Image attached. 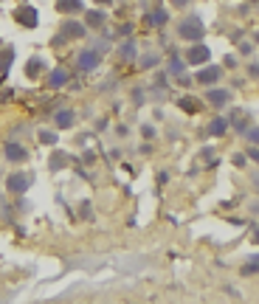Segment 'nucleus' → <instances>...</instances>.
I'll return each mask as SVG.
<instances>
[{
	"label": "nucleus",
	"instance_id": "1",
	"mask_svg": "<svg viewBox=\"0 0 259 304\" xmlns=\"http://www.w3.org/2000/svg\"><path fill=\"white\" fill-rule=\"evenodd\" d=\"M203 34H206V28H203V23H200L194 14H189V17H183L181 23H178V37H181V40L200 43V40H203Z\"/></svg>",
	"mask_w": 259,
	"mask_h": 304
},
{
	"label": "nucleus",
	"instance_id": "2",
	"mask_svg": "<svg viewBox=\"0 0 259 304\" xmlns=\"http://www.w3.org/2000/svg\"><path fill=\"white\" fill-rule=\"evenodd\" d=\"M31 183H34V175L31 172H11L9 178H6V191L9 194H26L28 189H31Z\"/></svg>",
	"mask_w": 259,
	"mask_h": 304
},
{
	"label": "nucleus",
	"instance_id": "3",
	"mask_svg": "<svg viewBox=\"0 0 259 304\" xmlns=\"http://www.w3.org/2000/svg\"><path fill=\"white\" fill-rule=\"evenodd\" d=\"M11 17H14V23H17V26H23V28H37V26H40V11H37L34 6H28V3L17 6Z\"/></svg>",
	"mask_w": 259,
	"mask_h": 304
},
{
	"label": "nucleus",
	"instance_id": "4",
	"mask_svg": "<svg viewBox=\"0 0 259 304\" xmlns=\"http://www.w3.org/2000/svg\"><path fill=\"white\" fill-rule=\"evenodd\" d=\"M220 79H223V68H220V65H206V68L197 70L194 82H197V85H206V87H214Z\"/></svg>",
	"mask_w": 259,
	"mask_h": 304
},
{
	"label": "nucleus",
	"instance_id": "5",
	"mask_svg": "<svg viewBox=\"0 0 259 304\" xmlns=\"http://www.w3.org/2000/svg\"><path fill=\"white\" fill-rule=\"evenodd\" d=\"M3 152H6V161L9 164H26L28 161V149L20 144V141H6L3 144Z\"/></svg>",
	"mask_w": 259,
	"mask_h": 304
},
{
	"label": "nucleus",
	"instance_id": "6",
	"mask_svg": "<svg viewBox=\"0 0 259 304\" xmlns=\"http://www.w3.org/2000/svg\"><path fill=\"white\" fill-rule=\"evenodd\" d=\"M186 65H206L208 60H211V51H208L203 43H192V48L186 51Z\"/></svg>",
	"mask_w": 259,
	"mask_h": 304
},
{
	"label": "nucleus",
	"instance_id": "7",
	"mask_svg": "<svg viewBox=\"0 0 259 304\" xmlns=\"http://www.w3.org/2000/svg\"><path fill=\"white\" fill-rule=\"evenodd\" d=\"M85 26H87V31H99V28H104L107 26V11L85 9Z\"/></svg>",
	"mask_w": 259,
	"mask_h": 304
},
{
	"label": "nucleus",
	"instance_id": "8",
	"mask_svg": "<svg viewBox=\"0 0 259 304\" xmlns=\"http://www.w3.org/2000/svg\"><path fill=\"white\" fill-rule=\"evenodd\" d=\"M206 99H208V105H211V107L223 110V107L231 102V93H228L225 87H208V90H206Z\"/></svg>",
	"mask_w": 259,
	"mask_h": 304
},
{
	"label": "nucleus",
	"instance_id": "9",
	"mask_svg": "<svg viewBox=\"0 0 259 304\" xmlns=\"http://www.w3.org/2000/svg\"><path fill=\"white\" fill-rule=\"evenodd\" d=\"M99 62H102V54H99V51H79L76 54L79 70H96V68H99Z\"/></svg>",
	"mask_w": 259,
	"mask_h": 304
},
{
	"label": "nucleus",
	"instance_id": "10",
	"mask_svg": "<svg viewBox=\"0 0 259 304\" xmlns=\"http://www.w3.org/2000/svg\"><path fill=\"white\" fill-rule=\"evenodd\" d=\"M87 34V26L85 23H79V20H65V23H62V37H65V40H82V37Z\"/></svg>",
	"mask_w": 259,
	"mask_h": 304
},
{
	"label": "nucleus",
	"instance_id": "11",
	"mask_svg": "<svg viewBox=\"0 0 259 304\" xmlns=\"http://www.w3.org/2000/svg\"><path fill=\"white\" fill-rule=\"evenodd\" d=\"M57 9L65 17H76V14H85V3L82 0H57Z\"/></svg>",
	"mask_w": 259,
	"mask_h": 304
},
{
	"label": "nucleus",
	"instance_id": "12",
	"mask_svg": "<svg viewBox=\"0 0 259 304\" xmlns=\"http://www.w3.org/2000/svg\"><path fill=\"white\" fill-rule=\"evenodd\" d=\"M73 124H76V113H73V110L65 107V110H57V113H54V127H57V130H70Z\"/></svg>",
	"mask_w": 259,
	"mask_h": 304
},
{
	"label": "nucleus",
	"instance_id": "13",
	"mask_svg": "<svg viewBox=\"0 0 259 304\" xmlns=\"http://www.w3.org/2000/svg\"><path fill=\"white\" fill-rule=\"evenodd\" d=\"M48 70V62L43 60V57H31V60L26 62V76L28 79H40Z\"/></svg>",
	"mask_w": 259,
	"mask_h": 304
},
{
	"label": "nucleus",
	"instance_id": "14",
	"mask_svg": "<svg viewBox=\"0 0 259 304\" xmlns=\"http://www.w3.org/2000/svg\"><path fill=\"white\" fill-rule=\"evenodd\" d=\"M68 79H70V73L65 68H54L51 73H48V87H51V90H60V87L68 85Z\"/></svg>",
	"mask_w": 259,
	"mask_h": 304
},
{
	"label": "nucleus",
	"instance_id": "15",
	"mask_svg": "<svg viewBox=\"0 0 259 304\" xmlns=\"http://www.w3.org/2000/svg\"><path fill=\"white\" fill-rule=\"evenodd\" d=\"M208 132H211V135H225V132H228V119H225V116H214L211 124H208Z\"/></svg>",
	"mask_w": 259,
	"mask_h": 304
},
{
	"label": "nucleus",
	"instance_id": "16",
	"mask_svg": "<svg viewBox=\"0 0 259 304\" xmlns=\"http://www.w3.org/2000/svg\"><path fill=\"white\" fill-rule=\"evenodd\" d=\"M37 141L43 144V147H54L57 141H60V130L54 127V130H40L37 132Z\"/></svg>",
	"mask_w": 259,
	"mask_h": 304
},
{
	"label": "nucleus",
	"instance_id": "17",
	"mask_svg": "<svg viewBox=\"0 0 259 304\" xmlns=\"http://www.w3.org/2000/svg\"><path fill=\"white\" fill-rule=\"evenodd\" d=\"M166 20H169V11H166V9H155V11H149L147 23L152 28H161V26H166Z\"/></svg>",
	"mask_w": 259,
	"mask_h": 304
},
{
	"label": "nucleus",
	"instance_id": "18",
	"mask_svg": "<svg viewBox=\"0 0 259 304\" xmlns=\"http://www.w3.org/2000/svg\"><path fill=\"white\" fill-rule=\"evenodd\" d=\"M119 57L121 60H135V57H138V48H135V43H132V40H127V43H121L119 45Z\"/></svg>",
	"mask_w": 259,
	"mask_h": 304
},
{
	"label": "nucleus",
	"instance_id": "19",
	"mask_svg": "<svg viewBox=\"0 0 259 304\" xmlns=\"http://www.w3.org/2000/svg\"><path fill=\"white\" fill-rule=\"evenodd\" d=\"M68 161H70V158L65 155V152H54L51 161H48V166H51L54 172H60V169H65V166H68Z\"/></svg>",
	"mask_w": 259,
	"mask_h": 304
},
{
	"label": "nucleus",
	"instance_id": "20",
	"mask_svg": "<svg viewBox=\"0 0 259 304\" xmlns=\"http://www.w3.org/2000/svg\"><path fill=\"white\" fill-rule=\"evenodd\" d=\"M11 60H14V51H11V48H6V51H0V73H9Z\"/></svg>",
	"mask_w": 259,
	"mask_h": 304
},
{
	"label": "nucleus",
	"instance_id": "21",
	"mask_svg": "<svg viewBox=\"0 0 259 304\" xmlns=\"http://www.w3.org/2000/svg\"><path fill=\"white\" fill-rule=\"evenodd\" d=\"M248 273H259V253H254V256H251V262L242 268V276H248Z\"/></svg>",
	"mask_w": 259,
	"mask_h": 304
},
{
	"label": "nucleus",
	"instance_id": "22",
	"mask_svg": "<svg viewBox=\"0 0 259 304\" xmlns=\"http://www.w3.org/2000/svg\"><path fill=\"white\" fill-rule=\"evenodd\" d=\"M79 217H82V220L93 217V206H90V200H82V203H79Z\"/></svg>",
	"mask_w": 259,
	"mask_h": 304
},
{
	"label": "nucleus",
	"instance_id": "23",
	"mask_svg": "<svg viewBox=\"0 0 259 304\" xmlns=\"http://www.w3.org/2000/svg\"><path fill=\"white\" fill-rule=\"evenodd\" d=\"M183 65H186V60H178V57H172V62H169V70H172V73H181Z\"/></svg>",
	"mask_w": 259,
	"mask_h": 304
},
{
	"label": "nucleus",
	"instance_id": "24",
	"mask_svg": "<svg viewBox=\"0 0 259 304\" xmlns=\"http://www.w3.org/2000/svg\"><path fill=\"white\" fill-rule=\"evenodd\" d=\"M248 132V135H245V138H248V144H259V127H254V130H245Z\"/></svg>",
	"mask_w": 259,
	"mask_h": 304
},
{
	"label": "nucleus",
	"instance_id": "25",
	"mask_svg": "<svg viewBox=\"0 0 259 304\" xmlns=\"http://www.w3.org/2000/svg\"><path fill=\"white\" fill-rule=\"evenodd\" d=\"M141 132H144V138H155V127H149V124H144Z\"/></svg>",
	"mask_w": 259,
	"mask_h": 304
},
{
	"label": "nucleus",
	"instance_id": "26",
	"mask_svg": "<svg viewBox=\"0 0 259 304\" xmlns=\"http://www.w3.org/2000/svg\"><path fill=\"white\" fill-rule=\"evenodd\" d=\"M251 51H254V45H251V43H242L240 45V54H242V57H251Z\"/></svg>",
	"mask_w": 259,
	"mask_h": 304
},
{
	"label": "nucleus",
	"instance_id": "27",
	"mask_svg": "<svg viewBox=\"0 0 259 304\" xmlns=\"http://www.w3.org/2000/svg\"><path fill=\"white\" fill-rule=\"evenodd\" d=\"M169 3H172L175 9H186V6H189L192 0H169Z\"/></svg>",
	"mask_w": 259,
	"mask_h": 304
},
{
	"label": "nucleus",
	"instance_id": "28",
	"mask_svg": "<svg viewBox=\"0 0 259 304\" xmlns=\"http://www.w3.org/2000/svg\"><path fill=\"white\" fill-rule=\"evenodd\" d=\"M132 34V23H124V26H121V37H130Z\"/></svg>",
	"mask_w": 259,
	"mask_h": 304
},
{
	"label": "nucleus",
	"instance_id": "29",
	"mask_svg": "<svg viewBox=\"0 0 259 304\" xmlns=\"http://www.w3.org/2000/svg\"><path fill=\"white\" fill-rule=\"evenodd\" d=\"M158 62V57H144V60H141V65H144V68H149V65H155Z\"/></svg>",
	"mask_w": 259,
	"mask_h": 304
},
{
	"label": "nucleus",
	"instance_id": "30",
	"mask_svg": "<svg viewBox=\"0 0 259 304\" xmlns=\"http://www.w3.org/2000/svg\"><path fill=\"white\" fill-rule=\"evenodd\" d=\"M82 161H85V164H93L96 155H93V152H85V155H82Z\"/></svg>",
	"mask_w": 259,
	"mask_h": 304
},
{
	"label": "nucleus",
	"instance_id": "31",
	"mask_svg": "<svg viewBox=\"0 0 259 304\" xmlns=\"http://www.w3.org/2000/svg\"><path fill=\"white\" fill-rule=\"evenodd\" d=\"M248 155L254 158V161H257V164H259V149H257V147H251V149H248Z\"/></svg>",
	"mask_w": 259,
	"mask_h": 304
},
{
	"label": "nucleus",
	"instance_id": "32",
	"mask_svg": "<svg viewBox=\"0 0 259 304\" xmlns=\"http://www.w3.org/2000/svg\"><path fill=\"white\" fill-rule=\"evenodd\" d=\"M234 164H237V166H245V155H234Z\"/></svg>",
	"mask_w": 259,
	"mask_h": 304
},
{
	"label": "nucleus",
	"instance_id": "33",
	"mask_svg": "<svg viewBox=\"0 0 259 304\" xmlns=\"http://www.w3.org/2000/svg\"><path fill=\"white\" fill-rule=\"evenodd\" d=\"M248 73H251V76H259V65H251Z\"/></svg>",
	"mask_w": 259,
	"mask_h": 304
},
{
	"label": "nucleus",
	"instance_id": "34",
	"mask_svg": "<svg viewBox=\"0 0 259 304\" xmlns=\"http://www.w3.org/2000/svg\"><path fill=\"white\" fill-rule=\"evenodd\" d=\"M96 3H99V6H110L113 0H96Z\"/></svg>",
	"mask_w": 259,
	"mask_h": 304
},
{
	"label": "nucleus",
	"instance_id": "35",
	"mask_svg": "<svg viewBox=\"0 0 259 304\" xmlns=\"http://www.w3.org/2000/svg\"><path fill=\"white\" fill-rule=\"evenodd\" d=\"M254 240H257V243H259V228H257V231H254Z\"/></svg>",
	"mask_w": 259,
	"mask_h": 304
},
{
	"label": "nucleus",
	"instance_id": "36",
	"mask_svg": "<svg viewBox=\"0 0 259 304\" xmlns=\"http://www.w3.org/2000/svg\"><path fill=\"white\" fill-rule=\"evenodd\" d=\"M254 43H259V31H257V34H254Z\"/></svg>",
	"mask_w": 259,
	"mask_h": 304
},
{
	"label": "nucleus",
	"instance_id": "37",
	"mask_svg": "<svg viewBox=\"0 0 259 304\" xmlns=\"http://www.w3.org/2000/svg\"><path fill=\"white\" fill-rule=\"evenodd\" d=\"M23 3H26V0H23Z\"/></svg>",
	"mask_w": 259,
	"mask_h": 304
}]
</instances>
